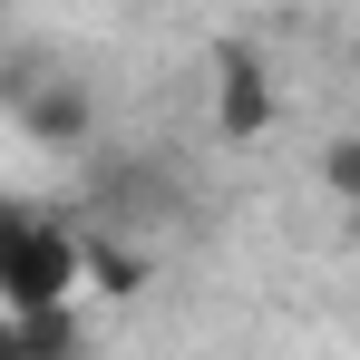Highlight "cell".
<instances>
[{
  "instance_id": "6da1fadb",
  "label": "cell",
  "mask_w": 360,
  "mask_h": 360,
  "mask_svg": "<svg viewBox=\"0 0 360 360\" xmlns=\"http://www.w3.org/2000/svg\"><path fill=\"white\" fill-rule=\"evenodd\" d=\"M78 283H88V234L59 224V214L10 205V224H0V302L10 311H59V302H78Z\"/></svg>"
},
{
  "instance_id": "7a4b0ae2",
  "label": "cell",
  "mask_w": 360,
  "mask_h": 360,
  "mask_svg": "<svg viewBox=\"0 0 360 360\" xmlns=\"http://www.w3.org/2000/svg\"><path fill=\"white\" fill-rule=\"evenodd\" d=\"M10 127L30 146H88L98 98H88V78H10Z\"/></svg>"
},
{
  "instance_id": "3957f363",
  "label": "cell",
  "mask_w": 360,
  "mask_h": 360,
  "mask_svg": "<svg viewBox=\"0 0 360 360\" xmlns=\"http://www.w3.org/2000/svg\"><path fill=\"white\" fill-rule=\"evenodd\" d=\"M214 127L224 136H263L273 127V68H263V49H243V39L214 49Z\"/></svg>"
},
{
  "instance_id": "277c9868",
  "label": "cell",
  "mask_w": 360,
  "mask_h": 360,
  "mask_svg": "<svg viewBox=\"0 0 360 360\" xmlns=\"http://www.w3.org/2000/svg\"><path fill=\"white\" fill-rule=\"evenodd\" d=\"M88 302H59V311H10L0 321V360H88Z\"/></svg>"
},
{
  "instance_id": "5b68a950",
  "label": "cell",
  "mask_w": 360,
  "mask_h": 360,
  "mask_svg": "<svg viewBox=\"0 0 360 360\" xmlns=\"http://www.w3.org/2000/svg\"><path fill=\"white\" fill-rule=\"evenodd\" d=\"M321 195L360 214V136H331V146H321Z\"/></svg>"
},
{
  "instance_id": "8992f818",
  "label": "cell",
  "mask_w": 360,
  "mask_h": 360,
  "mask_svg": "<svg viewBox=\"0 0 360 360\" xmlns=\"http://www.w3.org/2000/svg\"><path fill=\"white\" fill-rule=\"evenodd\" d=\"M351 234H360V214H351Z\"/></svg>"
}]
</instances>
